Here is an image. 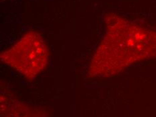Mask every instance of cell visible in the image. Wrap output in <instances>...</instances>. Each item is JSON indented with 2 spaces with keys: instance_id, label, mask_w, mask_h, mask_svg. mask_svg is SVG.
I'll return each instance as SVG.
<instances>
[{
  "instance_id": "cell-2",
  "label": "cell",
  "mask_w": 156,
  "mask_h": 117,
  "mask_svg": "<svg viewBox=\"0 0 156 117\" xmlns=\"http://www.w3.org/2000/svg\"><path fill=\"white\" fill-rule=\"evenodd\" d=\"M8 63L25 76H36L47 65L48 52L43 38L37 32L28 31L6 52Z\"/></svg>"
},
{
  "instance_id": "cell-1",
  "label": "cell",
  "mask_w": 156,
  "mask_h": 117,
  "mask_svg": "<svg viewBox=\"0 0 156 117\" xmlns=\"http://www.w3.org/2000/svg\"><path fill=\"white\" fill-rule=\"evenodd\" d=\"M106 26V34L101 46L111 48V53H105L106 62L104 69L117 72L136 61L155 56L154 30L139 27L116 15L109 16Z\"/></svg>"
}]
</instances>
